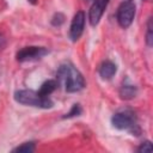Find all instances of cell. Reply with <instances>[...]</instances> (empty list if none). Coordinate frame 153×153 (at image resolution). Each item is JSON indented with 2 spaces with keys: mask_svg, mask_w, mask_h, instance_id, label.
<instances>
[{
  "mask_svg": "<svg viewBox=\"0 0 153 153\" xmlns=\"http://www.w3.org/2000/svg\"><path fill=\"white\" fill-rule=\"evenodd\" d=\"M63 22H65V16L62 13H55L53 19H51V24L54 26H60Z\"/></svg>",
  "mask_w": 153,
  "mask_h": 153,
  "instance_id": "obj_14",
  "label": "cell"
},
{
  "mask_svg": "<svg viewBox=\"0 0 153 153\" xmlns=\"http://www.w3.org/2000/svg\"><path fill=\"white\" fill-rule=\"evenodd\" d=\"M109 2H110V0H94L93 1V4L90 7V11H88V20L92 26H96L99 23Z\"/></svg>",
  "mask_w": 153,
  "mask_h": 153,
  "instance_id": "obj_7",
  "label": "cell"
},
{
  "mask_svg": "<svg viewBox=\"0 0 153 153\" xmlns=\"http://www.w3.org/2000/svg\"><path fill=\"white\" fill-rule=\"evenodd\" d=\"M116 71H117V67H116V65L114 62H111V61H104L100 65V67H99V75L103 79H106L108 80V79H111L115 75Z\"/></svg>",
  "mask_w": 153,
  "mask_h": 153,
  "instance_id": "obj_8",
  "label": "cell"
},
{
  "mask_svg": "<svg viewBox=\"0 0 153 153\" xmlns=\"http://www.w3.org/2000/svg\"><path fill=\"white\" fill-rule=\"evenodd\" d=\"M80 114H81V108H80V105H79V104H74V105L72 106L71 111H69L68 114H66V115L63 116V118H71V117H74V116H79Z\"/></svg>",
  "mask_w": 153,
  "mask_h": 153,
  "instance_id": "obj_13",
  "label": "cell"
},
{
  "mask_svg": "<svg viewBox=\"0 0 153 153\" xmlns=\"http://www.w3.org/2000/svg\"><path fill=\"white\" fill-rule=\"evenodd\" d=\"M84 26H85V13L82 11H78L73 17L69 27V38L73 42H76L80 38L84 31Z\"/></svg>",
  "mask_w": 153,
  "mask_h": 153,
  "instance_id": "obj_6",
  "label": "cell"
},
{
  "mask_svg": "<svg viewBox=\"0 0 153 153\" xmlns=\"http://www.w3.org/2000/svg\"><path fill=\"white\" fill-rule=\"evenodd\" d=\"M137 152H140V153L152 152V145H151V141H145V142H142V143L139 146Z\"/></svg>",
  "mask_w": 153,
  "mask_h": 153,
  "instance_id": "obj_15",
  "label": "cell"
},
{
  "mask_svg": "<svg viewBox=\"0 0 153 153\" xmlns=\"http://www.w3.org/2000/svg\"><path fill=\"white\" fill-rule=\"evenodd\" d=\"M14 99H16V102H18L20 104L42 108V109H49L53 106V100L49 97H43L38 93V91H33V90L16 91Z\"/></svg>",
  "mask_w": 153,
  "mask_h": 153,
  "instance_id": "obj_2",
  "label": "cell"
},
{
  "mask_svg": "<svg viewBox=\"0 0 153 153\" xmlns=\"http://www.w3.org/2000/svg\"><path fill=\"white\" fill-rule=\"evenodd\" d=\"M56 87H57V81L56 80H47L41 85V87L38 90V93L43 97H49V94H51L56 90Z\"/></svg>",
  "mask_w": 153,
  "mask_h": 153,
  "instance_id": "obj_10",
  "label": "cell"
},
{
  "mask_svg": "<svg viewBox=\"0 0 153 153\" xmlns=\"http://www.w3.org/2000/svg\"><path fill=\"white\" fill-rule=\"evenodd\" d=\"M5 45H6V38H5V36H4L2 33H0V50H1Z\"/></svg>",
  "mask_w": 153,
  "mask_h": 153,
  "instance_id": "obj_16",
  "label": "cell"
},
{
  "mask_svg": "<svg viewBox=\"0 0 153 153\" xmlns=\"http://www.w3.org/2000/svg\"><path fill=\"white\" fill-rule=\"evenodd\" d=\"M36 149L35 147V142L33 141H29V142H24L20 146L16 147L12 149V152H19V153H31Z\"/></svg>",
  "mask_w": 153,
  "mask_h": 153,
  "instance_id": "obj_11",
  "label": "cell"
},
{
  "mask_svg": "<svg viewBox=\"0 0 153 153\" xmlns=\"http://www.w3.org/2000/svg\"><path fill=\"white\" fill-rule=\"evenodd\" d=\"M135 12H136L135 4H134L131 0H126V1H123V2L118 6V8H117L116 18H117L118 24H120L123 29H127L128 26H130V24H131L133 20H134Z\"/></svg>",
  "mask_w": 153,
  "mask_h": 153,
  "instance_id": "obj_4",
  "label": "cell"
},
{
  "mask_svg": "<svg viewBox=\"0 0 153 153\" xmlns=\"http://www.w3.org/2000/svg\"><path fill=\"white\" fill-rule=\"evenodd\" d=\"M57 85L62 86L67 92H78L85 87V79L82 74L69 62L60 65L56 72Z\"/></svg>",
  "mask_w": 153,
  "mask_h": 153,
  "instance_id": "obj_1",
  "label": "cell"
},
{
  "mask_svg": "<svg viewBox=\"0 0 153 153\" xmlns=\"http://www.w3.org/2000/svg\"><path fill=\"white\" fill-rule=\"evenodd\" d=\"M137 93V88L135 85L124 81L120 87V96L122 99H133Z\"/></svg>",
  "mask_w": 153,
  "mask_h": 153,
  "instance_id": "obj_9",
  "label": "cell"
},
{
  "mask_svg": "<svg viewBox=\"0 0 153 153\" xmlns=\"http://www.w3.org/2000/svg\"><path fill=\"white\" fill-rule=\"evenodd\" d=\"M111 123L120 130H129L135 135H139L140 128L136 122V116L131 110H120L111 117Z\"/></svg>",
  "mask_w": 153,
  "mask_h": 153,
  "instance_id": "obj_3",
  "label": "cell"
},
{
  "mask_svg": "<svg viewBox=\"0 0 153 153\" xmlns=\"http://www.w3.org/2000/svg\"><path fill=\"white\" fill-rule=\"evenodd\" d=\"M152 42H153V35H152V17L148 18V22H147V32H146V43L148 47L152 45Z\"/></svg>",
  "mask_w": 153,
  "mask_h": 153,
  "instance_id": "obj_12",
  "label": "cell"
},
{
  "mask_svg": "<svg viewBox=\"0 0 153 153\" xmlns=\"http://www.w3.org/2000/svg\"><path fill=\"white\" fill-rule=\"evenodd\" d=\"M27 1H29V2H31L32 5H35V4L37 2V0H27Z\"/></svg>",
  "mask_w": 153,
  "mask_h": 153,
  "instance_id": "obj_17",
  "label": "cell"
},
{
  "mask_svg": "<svg viewBox=\"0 0 153 153\" xmlns=\"http://www.w3.org/2000/svg\"><path fill=\"white\" fill-rule=\"evenodd\" d=\"M49 53V50L44 47H25L23 49H20L16 57L19 62H26V61H35V60H39L43 56H45Z\"/></svg>",
  "mask_w": 153,
  "mask_h": 153,
  "instance_id": "obj_5",
  "label": "cell"
}]
</instances>
